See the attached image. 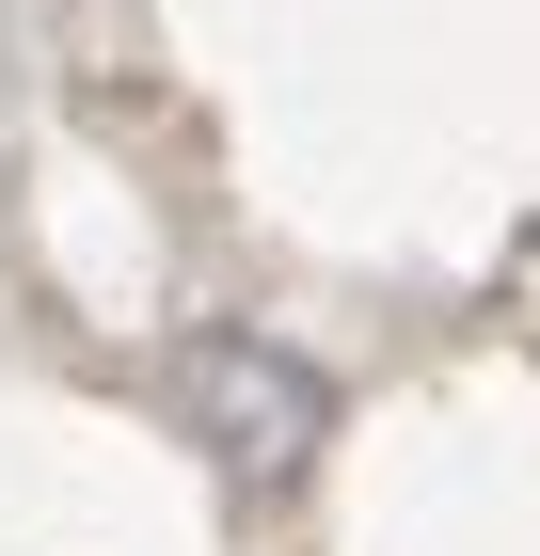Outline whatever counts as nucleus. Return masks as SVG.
Returning a JSON list of instances; mask_svg holds the SVG:
<instances>
[{
  "instance_id": "f257e3e1",
  "label": "nucleus",
  "mask_w": 540,
  "mask_h": 556,
  "mask_svg": "<svg viewBox=\"0 0 540 556\" xmlns=\"http://www.w3.org/2000/svg\"><path fill=\"white\" fill-rule=\"evenodd\" d=\"M175 429L208 445V477L287 493V477H318V445H334V366L287 350V334H191L175 350Z\"/></svg>"
}]
</instances>
